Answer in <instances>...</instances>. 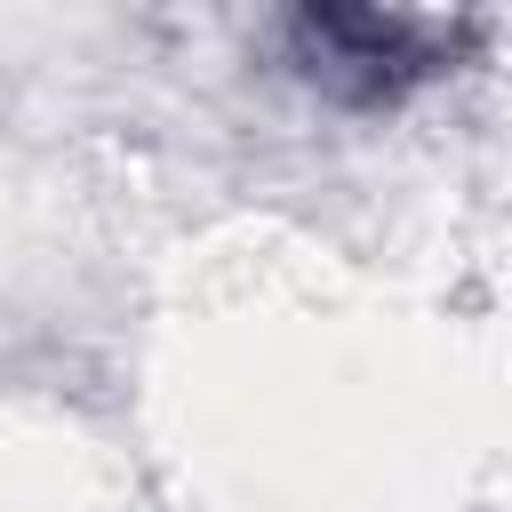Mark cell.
<instances>
[{"label":"cell","mask_w":512,"mask_h":512,"mask_svg":"<svg viewBox=\"0 0 512 512\" xmlns=\"http://www.w3.org/2000/svg\"><path fill=\"white\" fill-rule=\"evenodd\" d=\"M288 40L304 72L344 104H392L456 56V24L400 16V8H296Z\"/></svg>","instance_id":"1"}]
</instances>
